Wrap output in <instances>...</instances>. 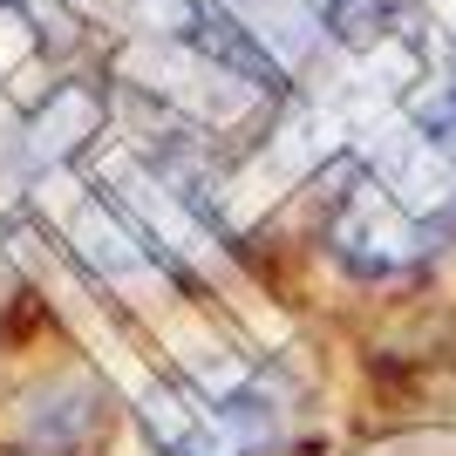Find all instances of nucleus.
I'll use <instances>...</instances> for the list:
<instances>
[{
	"mask_svg": "<svg viewBox=\"0 0 456 456\" xmlns=\"http://www.w3.org/2000/svg\"><path fill=\"white\" fill-rule=\"evenodd\" d=\"M143 429L164 456H246L273 436V422L252 402H211V395H191V388L151 395Z\"/></svg>",
	"mask_w": 456,
	"mask_h": 456,
	"instance_id": "obj_1",
	"label": "nucleus"
},
{
	"mask_svg": "<svg viewBox=\"0 0 456 456\" xmlns=\"http://www.w3.org/2000/svg\"><path fill=\"white\" fill-rule=\"evenodd\" d=\"M306 7H314V14H334V20H341L347 7H354V0H306Z\"/></svg>",
	"mask_w": 456,
	"mask_h": 456,
	"instance_id": "obj_2",
	"label": "nucleus"
}]
</instances>
